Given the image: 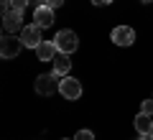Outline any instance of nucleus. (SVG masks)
<instances>
[{"label": "nucleus", "mask_w": 153, "mask_h": 140, "mask_svg": "<svg viewBox=\"0 0 153 140\" xmlns=\"http://www.w3.org/2000/svg\"><path fill=\"white\" fill-rule=\"evenodd\" d=\"M59 84H61V79L51 71V74H41V76H36V94H41V97H51L56 89H59Z\"/></svg>", "instance_id": "obj_1"}, {"label": "nucleus", "mask_w": 153, "mask_h": 140, "mask_svg": "<svg viewBox=\"0 0 153 140\" xmlns=\"http://www.w3.org/2000/svg\"><path fill=\"white\" fill-rule=\"evenodd\" d=\"M54 43H56V49H59L61 54H74L76 46H79V38H76L74 31L64 28V31H59V33L54 36Z\"/></svg>", "instance_id": "obj_2"}, {"label": "nucleus", "mask_w": 153, "mask_h": 140, "mask_svg": "<svg viewBox=\"0 0 153 140\" xmlns=\"http://www.w3.org/2000/svg\"><path fill=\"white\" fill-rule=\"evenodd\" d=\"M21 49H26L21 36H13V33H5L3 36V41H0V56L3 59H16L21 54Z\"/></svg>", "instance_id": "obj_3"}, {"label": "nucleus", "mask_w": 153, "mask_h": 140, "mask_svg": "<svg viewBox=\"0 0 153 140\" xmlns=\"http://www.w3.org/2000/svg\"><path fill=\"white\" fill-rule=\"evenodd\" d=\"M3 31L5 33H21L23 31V13L21 10H5L3 13Z\"/></svg>", "instance_id": "obj_4"}, {"label": "nucleus", "mask_w": 153, "mask_h": 140, "mask_svg": "<svg viewBox=\"0 0 153 140\" xmlns=\"http://www.w3.org/2000/svg\"><path fill=\"white\" fill-rule=\"evenodd\" d=\"M41 31H44V28H38L36 23H31V26H23V31L18 33V36H21V41H23L26 49H36L38 43L44 41V38H41Z\"/></svg>", "instance_id": "obj_5"}, {"label": "nucleus", "mask_w": 153, "mask_h": 140, "mask_svg": "<svg viewBox=\"0 0 153 140\" xmlns=\"http://www.w3.org/2000/svg\"><path fill=\"white\" fill-rule=\"evenodd\" d=\"M59 94L64 99H79L82 97V84L74 79V76H64L59 84Z\"/></svg>", "instance_id": "obj_6"}, {"label": "nucleus", "mask_w": 153, "mask_h": 140, "mask_svg": "<svg viewBox=\"0 0 153 140\" xmlns=\"http://www.w3.org/2000/svg\"><path fill=\"white\" fill-rule=\"evenodd\" d=\"M110 38H112L115 46H130V43L135 41V31H133L130 26H117V28H112Z\"/></svg>", "instance_id": "obj_7"}, {"label": "nucleus", "mask_w": 153, "mask_h": 140, "mask_svg": "<svg viewBox=\"0 0 153 140\" xmlns=\"http://www.w3.org/2000/svg\"><path fill=\"white\" fill-rule=\"evenodd\" d=\"M33 23H36L38 28H51V23H54V10H51L49 5L33 8Z\"/></svg>", "instance_id": "obj_8"}, {"label": "nucleus", "mask_w": 153, "mask_h": 140, "mask_svg": "<svg viewBox=\"0 0 153 140\" xmlns=\"http://www.w3.org/2000/svg\"><path fill=\"white\" fill-rule=\"evenodd\" d=\"M56 54H59V49H56L54 41H41V43L36 46V56H38L41 61H54Z\"/></svg>", "instance_id": "obj_9"}, {"label": "nucleus", "mask_w": 153, "mask_h": 140, "mask_svg": "<svg viewBox=\"0 0 153 140\" xmlns=\"http://www.w3.org/2000/svg\"><path fill=\"white\" fill-rule=\"evenodd\" d=\"M69 69H71V61H69V54H56V59H54V74L56 76H66L69 74Z\"/></svg>", "instance_id": "obj_10"}, {"label": "nucleus", "mask_w": 153, "mask_h": 140, "mask_svg": "<svg viewBox=\"0 0 153 140\" xmlns=\"http://www.w3.org/2000/svg\"><path fill=\"white\" fill-rule=\"evenodd\" d=\"M135 130H138V133H140V135H148V133H151V130H153V122H151V115H138V117H135Z\"/></svg>", "instance_id": "obj_11"}, {"label": "nucleus", "mask_w": 153, "mask_h": 140, "mask_svg": "<svg viewBox=\"0 0 153 140\" xmlns=\"http://www.w3.org/2000/svg\"><path fill=\"white\" fill-rule=\"evenodd\" d=\"M26 5H31V0H10V5H8L5 8V10H26ZM5 10H3V13H5Z\"/></svg>", "instance_id": "obj_12"}, {"label": "nucleus", "mask_w": 153, "mask_h": 140, "mask_svg": "<svg viewBox=\"0 0 153 140\" xmlns=\"http://www.w3.org/2000/svg\"><path fill=\"white\" fill-rule=\"evenodd\" d=\"M74 140H94V135H92V130H76Z\"/></svg>", "instance_id": "obj_13"}, {"label": "nucleus", "mask_w": 153, "mask_h": 140, "mask_svg": "<svg viewBox=\"0 0 153 140\" xmlns=\"http://www.w3.org/2000/svg\"><path fill=\"white\" fill-rule=\"evenodd\" d=\"M140 112H143V115H151V117H153V99H146V102L140 104Z\"/></svg>", "instance_id": "obj_14"}, {"label": "nucleus", "mask_w": 153, "mask_h": 140, "mask_svg": "<svg viewBox=\"0 0 153 140\" xmlns=\"http://www.w3.org/2000/svg\"><path fill=\"white\" fill-rule=\"evenodd\" d=\"M44 5H49L51 10H56V8H61V5H64V0H46Z\"/></svg>", "instance_id": "obj_15"}, {"label": "nucleus", "mask_w": 153, "mask_h": 140, "mask_svg": "<svg viewBox=\"0 0 153 140\" xmlns=\"http://www.w3.org/2000/svg\"><path fill=\"white\" fill-rule=\"evenodd\" d=\"M94 5H110V3H112V0H92Z\"/></svg>", "instance_id": "obj_16"}, {"label": "nucleus", "mask_w": 153, "mask_h": 140, "mask_svg": "<svg viewBox=\"0 0 153 140\" xmlns=\"http://www.w3.org/2000/svg\"><path fill=\"white\" fill-rule=\"evenodd\" d=\"M44 3H46V0H31V5H33V8H38V5H44Z\"/></svg>", "instance_id": "obj_17"}, {"label": "nucleus", "mask_w": 153, "mask_h": 140, "mask_svg": "<svg viewBox=\"0 0 153 140\" xmlns=\"http://www.w3.org/2000/svg\"><path fill=\"white\" fill-rule=\"evenodd\" d=\"M8 5H10V0H3V10H5V8H8Z\"/></svg>", "instance_id": "obj_18"}, {"label": "nucleus", "mask_w": 153, "mask_h": 140, "mask_svg": "<svg viewBox=\"0 0 153 140\" xmlns=\"http://www.w3.org/2000/svg\"><path fill=\"white\" fill-rule=\"evenodd\" d=\"M148 140H153V130H151V133H148Z\"/></svg>", "instance_id": "obj_19"}, {"label": "nucleus", "mask_w": 153, "mask_h": 140, "mask_svg": "<svg viewBox=\"0 0 153 140\" xmlns=\"http://www.w3.org/2000/svg\"><path fill=\"white\" fill-rule=\"evenodd\" d=\"M138 140H148V135H143V138H138Z\"/></svg>", "instance_id": "obj_20"}, {"label": "nucleus", "mask_w": 153, "mask_h": 140, "mask_svg": "<svg viewBox=\"0 0 153 140\" xmlns=\"http://www.w3.org/2000/svg\"><path fill=\"white\" fill-rule=\"evenodd\" d=\"M140 3H153V0H140Z\"/></svg>", "instance_id": "obj_21"}]
</instances>
